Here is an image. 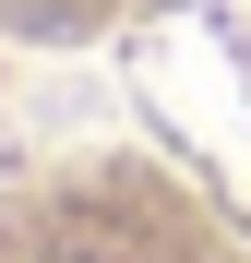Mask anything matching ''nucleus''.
<instances>
[{
	"instance_id": "1",
	"label": "nucleus",
	"mask_w": 251,
	"mask_h": 263,
	"mask_svg": "<svg viewBox=\"0 0 251 263\" xmlns=\"http://www.w3.org/2000/svg\"><path fill=\"white\" fill-rule=\"evenodd\" d=\"M0 263H239L156 167H72L0 203Z\"/></svg>"
},
{
	"instance_id": "2",
	"label": "nucleus",
	"mask_w": 251,
	"mask_h": 263,
	"mask_svg": "<svg viewBox=\"0 0 251 263\" xmlns=\"http://www.w3.org/2000/svg\"><path fill=\"white\" fill-rule=\"evenodd\" d=\"M96 12H108V0H0V24H24V36H72Z\"/></svg>"
}]
</instances>
